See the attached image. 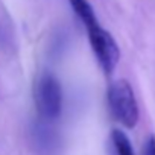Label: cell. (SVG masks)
Returning a JSON list of instances; mask_svg holds the SVG:
<instances>
[{
    "label": "cell",
    "instance_id": "6da1fadb",
    "mask_svg": "<svg viewBox=\"0 0 155 155\" xmlns=\"http://www.w3.org/2000/svg\"><path fill=\"white\" fill-rule=\"evenodd\" d=\"M107 101L111 116L125 128L132 129L140 119L138 104L131 84L126 79L113 82L107 91Z\"/></svg>",
    "mask_w": 155,
    "mask_h": 155
},
{
    "label": "cell",
    "instance_id": "7a4b0ae2",
    "mask_svg": "<svg viewBox=\"0 0 155 155\" xmlns=\"http://www.w3.org/2000/svg\"><path fill=\"white\" fill-rule=\"evenodd\" d=\"M34 102L38 116L52 122L56 120L62 111V88L58 78L52 73H43L34 88Z\"/></svg>",
    "mask_w": 155,
    "mask_h": 155
},
{
    "label": "cell",
    "instance_id": "3957f363",
    "mask_svg": "<svg viewBox=\"0 0 155 155\" xmlns=\"http://www.w3.org/2000/svg\"><path fill=\"white\" fill-rule=\"evenodd\" d=\"M85 29H87L91 52H93L94 58L97 59L99 67L102 68V71L107 76H110L116 70V67L120 61V49H119L116 40L107 29H104L101 26L99 21Z\"/></svg>",
    "mask_w": 155,
    "mask_h": 155
},
{
    "label": "cell",
    "instance_id": "277c9868",
    "mask_svg": "<svg viewBox=\"0 0 155 155\" xmlns=\"http://www.w3.org/2000/svg\"><path fill=\"white\" fill-rule=\"evenodd\" d=\"M68 3L73 9V12L76 14V17L81 20V23L88 28L94 23H97V17L94 14L93 6L88 3V0H68Z\"/></svg>",
    "mask_w": 155,
    "mask_h": 155
},
{
    "label": "cell",
    "instance_id": "5b68a950",
    "mask_svg": "<svg viewBox=\"0 0 155 155\" xmlns=\"http://www.w3.org/2000/svg\"><path fill=\"white\" fill-rule=\"evenodd\" d=\"M111 143L116 150V155H134L132 144L128 138V135L120 129L111 131Z\"/></svg>",
    "mask_w": 155,
    "mask_h": 155
},
{
    "label": "cell",
    "instance_id": "8992f818",
    "mask_svg": "<svg viewBox=\"0 0 155 155\" xmlns=\"http://www.w3.org/2000/svg\"><path fill=\"white\" fill-rule=\"evenodd\" d=\"M141 155H155V135H149L147 140L143 144L141 149Z\"/></svg>",
    "mask_w": 155,
    "mask_h": 155
}]
</instances>
